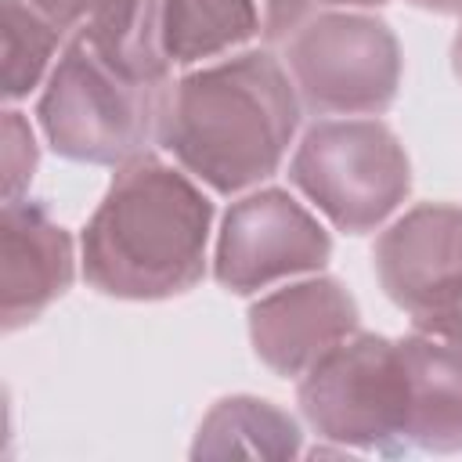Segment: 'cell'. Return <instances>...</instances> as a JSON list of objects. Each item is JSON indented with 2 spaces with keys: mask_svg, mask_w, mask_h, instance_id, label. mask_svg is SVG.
<instances>
[{
  "mask_svg": "<svg viewBox=\"0 0 462 462\" xmlns=\"http://www.w3.org/2000/svg\"><path fill=\"white\" fill-rule=\"evenodd\" d=\"M332 235L285 188H253L231 202L213 249V278L235 296H260L292 278L325 271Z\"/></svg>",
  "mask_w": 462,
  "mask_h": 462,
  "instance_id": "cell-7",
  "label": "cell"
},
{
  "mask_svg": "<svg viewBox=\"0 0 462 462\" xmlns=\"http://www.w3.org/2000/svg\"><path fill=\"white\" fill-rule=\"evenodd\" d=\"M300 116L285 61L249 47L184 69L166 87L155 144L213 195H245L282 170Z\"/></svg>",
  "mask_w": 462,
  "mask_h": 462,
  "instance_id": "cell-1",
  "label": "cell"
},
{
  "mask_svg": "<svg viewBox=\"0 0 462 462\" xmlns=\"http://www.w3.org/2000/svg\"><path fill=\"white\" fill-rule=\"evenodd\" d=\"M260 7L263 18V47L267 43H285L310 14H314V0H253Z\"/></svg>",
  "mask_w": 462,
  "mask_h": 462,
  "instance_id": "cell-17",
  "label": "cell"
},
{
  "mask_svg": "<svg viewBox=\"0 0 462 462\" xmlns=\"http://www.w3.org/2000/svg\"><path fill=\"white\" fill-rule=\"evenodd\" d=\"M263 47V18L253 0H166V54L173 72Z\"/></svg>",
  "mask_w": 462,
  "mask_h": 462,
  "instance_id": "cell-13",
  "label": "cell"
},
{
  "mask_svg": "<svg viewBox=\"0 0 462 462\" xmlns=\"http://www.w3.org/2000/svg\"><path fill=\"white\" fill-rule=\"evenodd\" d=\"M65 43L69 32L40 7L29 0H4V101L18 105L32 90H43Z\"/></svg>",
  "mask_w": 462,
  "mask_h": 462,
  "instance_id": "cell-15",
  "label": "cell"
},
{
  "mask_svg": "<svg viewBox=\"0 0 462 462\" xmlns=\"http://www.w3.org/2000/svg\"><path fill=\"white\" fill-rule=\"evenodd\" d=\"M411 328L415 332H426V336H433V339H440V343H448L455 350H462V296H455L448 307H440V310L411 321Z\"/></svg>",
  "mask_w": 462,
  "mask_h": 462,
  "instance_id": "cell-18",
  "label": "cell"
},
{
  "mask_svg": "<svg viewBox=\"0 0 462 462\" xmlns=\"http://www.w3.org/2000/svg\"><path fill=\"white\" fill-rule=\"evenodd\" d=\"M32 7H40L54 25H61L69 36L105 4V0H29Z\"/></svg>",
  "mask_w": 462,
  "mask_h": 462,
  "instance_id": "cell-19",
  "label": "cell"
},
{
  "mask_svg": "<svg viewBox=\"0 0 462 462\" xmlns=\"http://www.w3.org/2000/svg\"><path fill=\"white\" fill-rule=\"evenodd\" d=\"M397 343L408 375L404 448L430 455L462 451V350L415 328Z\"/></svg>",
  "mask_w": 462,
  "mask_h": 462,
  "instance_id": "cell-11",
  "label": "cell"
},
{
  "mask_svg": "<svg viewBox=\"0 0 462 462\" xmlns=\"http://www.w3.org/2000/svg\"><path fill=\"white\" fill-rule=\"evenodd\" d=\"M375 278L411 321L462 296V206L422 202L383 227L372 249Z\"/></svg>",
  "mask_w": 462,
  "mask_h": 462,
  "instance_id": "cell-8",
  "label": "cell"
},
{
  "mask_svg": "<svg viewBox=\"0 0 462 462\" xmlns=\"http://www.w3.org/2000/svg\"><path fill=\"white\" fill-rule=\"evenodd\" d=\"M76 278V242L47 206L11 199L0 209V328L11 336L43 318Z\"/></svg>",
  "mask_w": 462,
  "mask_h": 462,
  "instance_id": "cell-10",
  "label": "cell"
},
{
  "mask_svg": "<svg viewBox=\"0 0 462 462\" xmlns=\"http://www.w3.org/2000/svg\"><path fill=\"white\" fill-rule=\"evenodd\" d=\"M162 94L166 90L116 72L79 32H72L40 90L36 123L61 159L123 166L155 141Z\"/></svg>",
  "mask_w": 462,
  "mask_h": 462,
  "instance_id": "cell-4",
  "label": "cell"
},
{
  "mask_svg": "<svg viewBox=\"0 0 462 462\" xmlns=\"http://www.w3.org/2000/svg\"><path fill=\"white\" fill-rule=\"evenodd\" d=\"M451 69H455V76L462 79V22H458V32H455V40H451Z\"/></svg>",
  "mask_w": 462,
  "mask_h": 462,
  "instance_id": "cell-22",
  "label": "cell"
},
{
  "mask_svg": "<svg viewBox=\"0 0 462 462\" xmlns=\"http://www.w3.org/2000/svg\"><path fill=\"white\" fill-rule=\"evenodd\" d=\"M76 32L126 79L155 90L173 83L166 54V0H105Z\"/></svg>",
  "mask_w": 462,
  "mask_h": 462,
  "instance_id": "cell-12",
  "label": "cell"
},
{
  "mask_svg": "<svg viewBox=\"0 0 462 462\" xmlns=\"http://www.w3.org/2000/svg\"><path fill=\"white\" fill-rule=\"evenodd\" d=\"M0 166H4V202L11 199H25L29 195V184L36 177V166H40V144H36V130L32 123L14 108L7 105L4 108V126H0Z\"/></svg>",
  "mask_w": 462,
  "mask_h": 462,
  "instance_id": "cell-16",
  "label": "cell"
},
{
  "mask_svg": "<svg viewBox=\"0 0 462 462\" xmlns=\"http://www.w3.org/2000/svg\"><path fill=\"white\" fill-rule=\"evenodd\" d=\"M289 184L336 231L368 235L408 199L411 162L379 116H328L296 141Z\"/></svg>",
  "mask_w": 462,
  "mask_h": 462,
  "instance_id": "cell-3",
  "label": "cell"
},
{
  "mask_svg": "<svg viewBox=\"0 0 462 462\" xmlns=\"http://www.w3.org/2000/svg\"><path fill=\"white\" fill-rule=\"evenodd\" d=\"M213 231L209 188L155 152L116 166L79 235V271L112 300H170L206 274Z\"/></svg>",
  "mask_w": 462,
  "mask_h": 462,
  "instance_id": "cell-2",
  "label": "cell"
},
{
  "mask_svg": "<svg viewBox=\"0 0 462 462\" xmlns=\"http://www.w3.org/2000/svg\"><path fill=\"white\" fill-rule=\"evenodd\" d=\"M307 116H383L401 90V43L372 11L321 7L282 51Z\"/></svg>",
  "mask_w": 462,
  "mask_h": 462,
  "instance_id": "cell-6",
  "label": "cell"
},
{
  "mask_svg": "<svg viewBox=\"0 0 462 462\" xmlns=\"http://www.w3.org/2000/svg\"><path fill=\"white\" fill-rule=\"evenodd\" d=\"M303 451L300 422L267 397L235 393L220 397L199 422L191 458H292Z\"/></svg>",
  "mask_w": 462,
  "mask_h": 462,
  "instance_id": "cell-14",
  "label": "cell"
},
{
  "mask_svg": "<svg viewBox=\"0 0 462 462\" xmlns=\"http://www.w3.org/2000/svg\"><path fill=\"white\" fill-rule=\"evenodd\" d=\"M419 11H433V14H458L462 18V0H408Z\"/></svg>",
  "mask_w": 462,
  "mask_h": 462,
  "instance_id": "cell-20",
  "label": "cell"
},
{
  "mask_svg": "<svg viewBox=\"0 0 462 462\" xmlns=\"http://www.w3.org/2000/svg\"><path fill=\"white\" fill-rule=\"evenodd\" d=\"M357 332V303L332 274H307L260 292L249 307L253 354L285 379H300Z\"/></svg>",
  "mask_w": 462,
  "mask_h": 462,
  "instance_id": "cell-9",
  "label": "cell"
},
{
  "mask_svg": "<svg viewBox=\"0 0 462 462\" xmlns=\"http://www.w3.org/2000/svg\"><path fill=\"white\" fill-rule=\"evenodd\" d=\"M296 404L310 430L357 455H404L408 375L401 343L354 332L296 379Z\"/></svg>",
  "mask_w": 462,
  "mask_h": 462,
  "instance_id": "cell-5",
  "label": "cell"
},
{
  "mask_svg": "<svg viewBox=\"0 0 462 462\" xmlns=\"http://www.w3.org/2000/svg\"><path fill=\"white\" fill-rule=\"evenodd\" d=\"M390 0H318V7H339V11H375Z\"/></svg>",
  "mask_w": 462,
  "mask_h": 462,
  "instance_id": "cell-21",
  "label": "cell"
}]
</instances>
